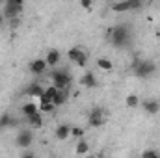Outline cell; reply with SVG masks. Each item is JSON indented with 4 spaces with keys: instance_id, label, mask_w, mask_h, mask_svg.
<instances>
[{
    "instance_id": "obj_21",
    "label": "cell",
    "mask_w": 160,
    "mask_h": 158,
    "mask_svg": "<svg viewBox=\"0 0 160 158\" xmlns=\"http://www.w3.org/2000/svg\"><path fill=\"white\" fill-rule=\"evenodd\" d=\"M125 102H127L128 108H138V106H140V97H138V95H128V97L125 99Z\"/></svg>"
},
{
    "instance_id": "obj_10",
    "label": "cell",
    "mask_w": 160,
    "mask_h": 158,
    "mask_svg": "<svg viewBox=\"0 0 160 158\" xmlns=\"http://www.w3.org/2000/svg\"><path fill=\"white\" fill-rule=\"evenodd\" d=\"M80 86L82 87H95L97 86V77H95V73H91V71H88V73H84L82 77H80Z\"/></svg>"
},
{
    "instance_id": "obj_27",
    "label": "cell",
    "mask_w": 160,
    "mask_h": 158,
    "mask_svg": "<svg viewBox=\"0 0 160 158\" xmlns=\"http://www.w3.org/2000/svg\"><path fill=\"white\" fill-rule=\"evenodd\" d=\"M56 106H54V102H45V104H39V110L41 112H52Z\"/></svg>"
},
{
    "instance_id": "obj_9",
    "label": "cell",
    "mask_w": 160,
    "mask_h": 158,
    "mask_svg": "<svg viewBox=\"0 0 160 158\" xmlns=\"http://www.w3.org/2000/svg\"><path fill=\"white\" fill-rule=\"evenodd\" d=\"M43 91H45V87L41 86L39 82H32V84H28V87H26V95L28 97H32V99H39L41 95H43Z\"/></svg>"
},
{
    "instance_id": "obj_6",
    "label": "cell",
    "mask_w": 160,
    "mask_h": 158,
    "mask_svg": "<svg viewBox=\"0 0 160 158\" xmlns=\"http://www.w3.org/2000/svg\"><path fill=\"white\" fill-rule=\"evenodd\" d=\"M104 121H106V110L104 108H93L89 112V117H88L89 126H95V128L97 126H102Z\"/></svg>"
},
{
    "instance_id": "obj_19",
    "label": "cell",
    "mask_w": 160,
    "mask_h": 158,
    "mask_svg": "<svg viewBox=\"0 0 160 158\" xmlns=\"http://www.w3.org/2000/svg\"><path fill=\"white\" fill-rule=\"evenodd\" d=\"M11 114H2L0 116V130H4V128H11Z\"/></svg>"
},
{
    "instance_id": "obj_11",
    "label": "cell",
    "mask_w": 160,
    "mask_h": 158,
    "mask_svg": "<svg viewBox=\"0 0 160 158\" xmlns=\"http://www.w3.org/2000/svg\"><path fill=\"white\" fill-rule=\"evenodd\" d=\"M67 101H69V87L58 89V93H56V97H54V106H56V108H58V106H63Z\"/></svg>"
},
{
    "instance_id": "obj_22",
    "label": "cell",
    "mask_w": 160,
    "mask_h": 158,
    "mask_svg": "<svg viewBox=\"0 0 160 158\" xmlns=\"http://www.w3.org/2000/svg\"><path fill=\"white\" fill-rule=\"evenodd\" d=\"M80 52H82V48H78V47H75V48H71L69 52H67V58L75 63L77 60H78V56H80Z\"/></svg>"
},
{
    "instance_id": "obj_23",
    "label": "cell",
    "mask_w": 160,
    "mask_h": 158,
    "mask_svg": "<svg viewBox=\"0 0 160 158\" xmlns=\"http://www.w3.org/2000/svg\"><path fill=\"white\" fill-rule=\"evenodd\" d=\"M75 63H77V65H78V67H82V69H84V67H86V65H88V52H86V50H82V52H80L78 60H77V62H75Z\"/></svg>"
},
{
    "instance_id": "obj_28",
    "label": "cell",
    "mask_w": 160,
    "mask_h": 158,
    "mask_svg": "<svg viewBox=\"0 0 160 158\" xmlns=\"http://www.w3.org/2000/svg\"><path fill=\"white\" fill-rule=\"evenodd\" d=\"M80 6L84 9H91V0H80Z\"/></svg>"
},
{
    "instance_id": "obj_5",
    "label": "cell",
    "mask_w": 160,
    "mask_h": 158,
    "mask_svg": "<svg viewBox=\"0 0 160 158\" xmlns=\"http://www.w3.org/2000/svg\"><path fill=\"white\" fill-rule=\"evenodd\" d=\"M34 143V130L32 128H21L15 138V145L21 149H28Z\"/></svg>"
},
{
    "instance_id": "obj_16",
    "label": "cell",
    "mask_w": 160,
    "mask_h": 158,
    "mask_svg": "<svg viewBox=\"0 0 160 158\" xmlns=\"http://www.w3.org/2000/svg\"><path fill=\"white\" fill-rule=\"evenodd\" d=\"M26 123L32 126V128H41L43 126V119H41V110L39 112H36V114H32L30 117H26Z\"/></svg>"
},
{
    "instance_id": "obj_2",
    "label": "cell",
    "mask_w": 160,
    "mask_h": 158,
    "mask_svg": "<svg viewBox=\"0 0 160 158\" xmlns=\"http://www.w3.org/2000/svg\"><path fill=\"white\" fill-rule=\"evenodd\" d=\"M50 80H52V86L62 89V87H71L73 77L67 69H52L50 71Z\"/></svg>"
},
{
    "instance_id": "obj_25",
    "label": "cell",
    "mask_w": 160,
    "mask_h": 158,
    "mask_svg": "<svg viewBox=\"0 0 160 158\" xmlns=\"http://www.w3.org/2000/svg\"><path fill=\"white\" fill-rule=\"evenodd\" d=\"M157 156H160V153L155 151V149H149V151H143L142 153V158H157Z\"/></svg>"
},
{
    "instance_id": "obj_3",
    "label": "cell",
    "mask_w": 160,
    "mask_h": 158,
    "mask_svg": "<svg viewBox=\"0 0 160 158\" xmlns=\"http://www.w3.org/2000/svg\"><path fill=\"white\" fill-rule=\"evenodd\" d=\"M22 6H24V0H6L4 9H2L4 19H8V21L17 19L21 15V11H22Z\"/></svg>"
},
{
    "instance_id": "obj_14",
    "label": "cell",
    "mask_w": 160,
    "mask_h": 158,
    "mask_svg": "<svg viewBox=\"0 0 160 158\" xmlns=\"http://www.w3.org/2000/svg\"><path fill=\"white\" fill-rule=\"evenodd\" d=\"M142 108L145 110V114H151V116L160 112L158 101H143V102H142Z\"/></svg>"
},
{
    "instance_id": "obj_26",
    "label": "cell",
    "mask_w": 160,
    "mask_h": 158,
    "mask_svg": "<svg viewBox=\"0 0 160 158\" xmlns=\"http://www.w3.org/2000/svg\"><path fill=\"white\" fill-rule=\"evenodd\" d=\"M71 136H75L77 140L84 136V128H80V126H71Z\"/></svg>"
},
{
    "instance_id": "obj_17",
    "label": "cell",
    "mask_w": 160,
    "mask_h": 158,
    "mask_svg": "<svg viewBox=\"0 0 160 158\" xmlns=\"http://www.w3.org/2000/svg\"><path fill=\"white\" fill-rule=\"evenodd\" d=\"M97 67L108 73V71H112V69H114V63H112L108 58H99V60H97Z\"/></svg>"
},
{
    "instance_id": "obj_4",
    "label": "cell",
    "mask_w": 160,
    "mask_h": 158,
    "mask_svg": "<svg viewBox=\"0 0 160 158\" xmlns=\"http://www.w3.org/2000/svg\"><path fill=\"white\" fill-rule=\"evenodd\" d=\"M155 71H157V65L151 60H140L134 67V73H136L138 78H149V77L155 75Z\"/></svg>"
},
{
    "instance_id": "obj_18",
    "label": "cell",
    "mask_w": 160,
    "mask_h": 158,
    "mask_svg": "<svg viewBox=\"0 0 160 158\" xmlns=\"http://www.w3.org/2000/svg\"><path fill=\"white\" fill-rule=\"evenodd\" d=\"M112 11L116 13H125V11H130V6H128V0H121L118 4L112 6Z\"/></svg>"
},
{
    "instance_id": "obj_24",
    "label": "cell",
    "mask_w": 160,
    "mask_h": 158,
    "mask_svg": "<svg viewBox=\"0 0 160 158\" xmlns=\"http://www.w3.org/2000/svg\"><path fill=\"white\" fill-rule=\"evenodd\" d=\"M128 6H130V11H136L143 6V0H128Z\"/></svg>"
},
{
    "instance_id": "obj_13",
    "label": "cell",
    "mask_w": 160,
    "mask_h": 158,
    "mask_svg": "<svg viewBox=\"0 0 160 158\" xmlns=\"http://www.w3.org/2000/svg\"><path fill=\"white\" fill-rule=\"evenodd\" d=\"M60 58H62V54H60V50H56V48H50V50L47 52V56H45L48 67H56V65L60 63Z\"/></svg>"
},
{
    "instance_id": "obj_12",
    "label": "cell",
    "mask_w": 160,
    "mask_h": 158,
    "mask_svg": "<svg viewBox=\"0 0 160 158\" xmlns=\"http://www.w3.org/2000/svg\"><path fill=\"white\" fill-rule=\"evenodd\" d=\"M54 136H56V140L65 141V140L71 136V126H69V125H58L56 130H54Z\"/></svg>"
},
{
    "instance_id": "obj_20",
    "label": "cell",
    "mask_w": 160,
    "mask_h": 158,
    "mask_svg": "<svg viewBox=\"0 0 160 158\" xmlns=\"http://www.w3.org/2000/svg\"><path fill=\"white\" fill-rule=\"evenodd\" d=\"M77 155H88V151H89V145L82 140V138H78V143H77Z\"/></svg>"
},
{
    "instance_id": "obj_8",
    "label": "cell",
    "mask_w": 160,
    "mask_h": 158,
    "mask_svg": "<svg viewBox=\"0 0 160 158\" xmlns=\"http://www.w3.org/2000/svg\"><path fill=\"white\" fill-rule=\"evenodd\" d=\"M56 93H58V87H56V86H52V84H50L48 87H45L43 95L39 97V104H45V102H54Z\"/></svg>"
},
{
    "instance_id": "obj_29",
    "label": "cell",
    "mask_w": 160,
    "mask_h": 158,
    "mask_svg": "<svg viewBox=\"0 0 160 158\" xmlns=\"http://www.w3.org/2000/svg\"><path fill=\"white\" fill-rule=\"evenodd\" d=\"M4 24V13H2V9H0V26Z\"/></svg>"
},
{
    "instance_id": "obj_7",
    "label": "cell",
    "mask_w": 160,
    "mask_h": 158,
    "mask_svg": "<svg viewBox=\"0 0 160 158\" xmlns=\"http://www.w3.org/2000/svg\"><path fill=\"white\" fill-rule=\"evenodd\" d=\"M47 69H48V63H47V60H45V58H38V60H34V62L30 63V73H32V75H36V77L43 75Z\"/></svg>"
},
{
    "instance_id": "obj_1",
    "label": "cell",
    "mask_w": 160,
    "mask_h": 158,
    "mask_svg": "<svg viewBox=\"0 0 160 158\" xmlns=\"http://www.w3.org/2000/svg\"><path fill=\"white\" fill-rule=\"evenodd\" d=\"M106 39L110 41L116 48H125V47L130 43V28H128L127 24L112 26V28L106 32Z\"/></svg>"
},
{
    "instance_id": "obj_15",
    "label": "cell",
    "mask_w": 160,
    "mask_h": 158,
    "mask_svg": "<svg viewBox=\"0 0 160 158\" xmlns=\"http://www.w3.org/2000/svg\"><path fill=\"white\" fill-rule=\"evenodd\" d=\"M36 112H39V106H36V102H26V104H22L21 106V114H22V117H30L32 114H36Z\"/></svg>"
}]
</instances>
